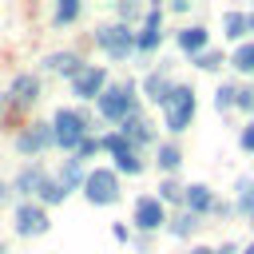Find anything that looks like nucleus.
<instances>
[{
	"label": "nucleus",
	"instance_id": "nucleus-1",
	"mask_svg": "<svg viewBox=\"0 0 254 254\" xmlns=\"http://www.w3.org/2000/svg\"><path fill=\"white\" fill-rule=\"evenodd\" d=\"M163 107H167V127L171 131H187V123L194 119V91L190 87H171Z\"/></svg>",
	"mask_w": 254,
	"mask_h": 254
},
{
	"label": "nucleus",
	"instance_id": "nucleus-2",
	"mask_svg": "<svg viewBox=\"0 0 254 254\" xmlns=\"http://www.w3.org/2000/svg\"><path fill=\"white\" fill-rule=\"evenodd\" d=\"M83 187H87V198H91L95 206H107V202L119 198V179H115L111 171H91Z\"/></svg>",
	"mask_w": 254,
	"mask_h": 254
},
{
	"label": "nucleus",
	"instance_id": "nucleus-3",
	"mask_svg": "<svg viewBox=\"0 0 254 254\" xmlns=\"http://www.w3.org/2000/svg\"><path fill=\"white\" fill-rule=\"evenodd\" d=\"M99 111H103L107 119H127V115L135 111V103H131V83L103 91V95H99Z\"/></svg>",
	"mask_w": 254,
	"mask_h": 254
},
{
	"label": "nucleus",
	"instance_id": "nucleus-4",
	"mask_svg": "<svg viewBox=\"0 0 254 254\" xmlns=\"http://www.w3.org/2000/svg\"><path fill=\"white\" fill-rule=\"evenodd\" d=\"M56 143L60 147H79L83 143V115L75 111H56Z\"/></svg>",
	"mask_w": 254,
	"mask_h": 254
},
{
	"label": "nucleus",
	"instance_id": "nucleus-5",
	"mask_svg": "<svg viewBox=\"0 0 254 254\" xmlns=\"http://www.w3.org/2000/svg\"><path fill=\"white\" fill-rule=\"evenodd\" d=\"M95 40H99V44H103V48H107L111 56H127V52H131V44H135V40H131V32H127L123 24L99 28V36H95Z\"/></svg>",
	"mask_w": 254,
	"mask_h": 254
},
{
	"label": "nucleus",
	"instance_id": "nucleus-6",
	"mask_svg": "<svg viewBox=\"0 0 254 254\" xmlns=\"http://www.w3.org/2000/svg\"><path fill=\"white\" fill-rule=\"evenodd\" d=\"M103 79H107L103 67H79V75H75L71 83H75V95L95 99V95H103Z\"/></svg>",
	"mask_w": 254,
	"mask_h": 254
},
{
	"label": "nucleus",
	"instance_id": "nucleus-7",
	"mask_svg": "<svg viewBox=\"0 0 254 254\" xmlns=\"http://www.w3.org/2000/svg\"><path fill=\"white\" fill-rule=\"evenodd\" d=\"M16 230H20V234H44V230H48V214H44L40 206L24 202V206L16 210Z\"/></svg>",
	"mask_w": 254,
	"mask_h": 254
},
{
	"label": "nucleus",
	"instance_id": "nucleus-8",
	"mask_svg": "<svg viewBox=\"0 0 254 254\" xmlns=\"http://www.w3.org/2000/svg\"><path fill=\"white\" fill-rule=\"evenodd\" d=\"M135 222H139L143 230L163 226V202H159V198H139V202H135Z\"/></svg>",
	"mask_w": 254,
	"mask_h": 254
},
{
	"label": "nucleus",
	"instance_id": "nucleus-9",
	"mask_svg": "<svg viewBox=\"0 0 254 254\" xmlns=\"http://www.w3.org/2000/svg\"><path fill=\"white\" fill-rule=\"evenodd\" d=\"M179 48L183 52H202L206 48V28H183L179 32Z\"/></svg>",
	"mask_w": 254,
	"mask_h": 254
},
{
	"label": "nucleus",
	"instance_id": "nucleus-10",
	"mask_svg": "<svg viewBox=\"0 0 254 254\" xmlns=\"http://www.w3.org/2000/svg\"><path fill=\"white\" fill-rule=\"evenodd\" d=\"M36 91H40L36 75H20V79L12 83V95H16V103H32V99H36Z\"/></svg>",
	"mask_w": 254,
	"mask_h": 254
},
{
	"label": "nucleus",
	"instance_id": "nucleus-11",
	"mask_svg": "<svg viewBox=\"0 0 254 254\" xmlns=\"http://www.w3.org/2000/svg\"><path fill=\"white\" fill-rule=\"evenodd\" d=\"M56 135L48 131V127H36V131H28V135H20V151H40V147H48Z\"/></svg>",
	"mask_w": 254,
	"mask_h": 254
},
{
	"label": "nucleus",
	"instance_id": "nucleus-12",
	"mask_svg": "<svg viewBox=\"0 0 254 254\" xmlns=\"http://www.w3.org/2000/svg\"><path fill=\"white\" fill-rule=\"evenodd\" d=\"M44 183H48V179H44V171H40V167H32V171H24V175L16 179V190L32 194V190H44Z\"/></svg>",
	"mask_w": 254,
	"mask_h": 254
},
{
	"label": "nucleus",
	"instance_id": "nucleus-13",
	"mask_svg": "<svg viewBox=\"0 0 254 254\" xmlns=\"http://www.w3.org/2000/svg\"><path fill=\"white\" fill-rule=\"evenodd\" d=\"M183 198H187L190 210H210V190H206V187H187Z\"/></svg>",
	"mask_w": 254,
	"mask_h": 254
},
{
	"label": "nucleus",
	"instance_id": "nucleus-14",
	"mask_svg": "<svg viewBox=\"0 0 254 254\" xmlns=\"http://www.w3.org/2000/svg\"><path fill=\"white\" fill-rule=\"evenodd\" d=\"M222 28H226V36H230V40H238V36L250 28V20H246L242 12H226V16H222Z\"/></svg>",
	"mask_w": 254,
	"mask_h": 254
},
{
	"label": "nucleus",
	"instance_id": "nucleus-15",
	"mask_svg": "<svg viewBox=\"0 0 254 254\" xmlns=\"http://www.w3.org/2000/svg\"><path fill=\"white\" fill-rule=\"evenodd\" d=\"M48 64H52V67H56V71H67V75H71V79H75V75H79V60H75V56H71V52H64V56H52V60H48Z\"/></svg>",
	"mask_w": 254,
	"mask_h": 254
},
{
	"label": "nucleus",
	"instance_id": "nucleus-16",
	"mask_svg": "<svg viewBox=\"0 0 254 254\" xmlns=\"http://www.w3.org/2000/svg\"><path fill=\"white\" fill-rule=\"evenodd\" d=\"M143 87H147V95H151L155 103H163V99H167V91H171V83H167L163 75H151V79H147Z\"/></svg>",
	"mask_w": 254,
	"mask_h": 254
},
{
	"label": "nucleus",
	"instance_id": "nucleus-17",
	"mask_svg": "<svg viewBox=\"0 0 254 254\" xmlns=\"http://www.w3.org/2000/svg\"><path fill=\"white\" fill-rule=\"evenodd\" d=\"M179 159H183V155H179V147H171V143H163V147H159V167H163V171H175V167H179Z\"/></svg>",
	"mask_w": 254,
	"mask_h": 254
},
{
	"label": "nucleus",
	"instance_id": "nucleus-18",
	"mask_svg": "<svg viewBox=\"0 0 254 254\" xmlns=\"http://www.w3.org/2000/svg\"><path fill=\"white\" fill-rule=\"evenodd\" d=\"M234 67H238V71H254V44H242V48L234 52Z\"/></svg>",
	"mask_w": 254,
	"mask_h": 254
},
{
	"label": "nucleus",
	"instance_id": "nucleus-19",
	"mask_svg": "<svg viewBox=\"0 0 254 254\" xmlns=\"http://www.w3.org/2000/svg\"><path fill=\"white\" fill-rule=\"evenodd\" d=\"M238 206L242 210H254V183H246V179L238 183Z\"/></svg>",
	"mask_w": 254,
	"mask_h": 254
},
{
	"label": "nucleus",
	"instance_id": "nucleus-20",
	"mask_svg": "<svg viewBox=\"0 0 254 254\" xmlns=\"http://www.w3.org/2000/svg\"><path fill=\"white\" fill-rule=\"evenodd\" d=\"M75 16H79V4H75V0H64V4L56 8V20H60V24H67V20H75Z\"/></svg>",
	"mask_w": 254,
	"mask_h": 254
},
{
	"label": "nucleus",
	"instance_id": "nucleus-21",
	"mask_svg": "<svg viewBox=\"0 0 254 254\" xmlns=\"http://www.w3.org/2000/svg\"><path fill=\"white\" fill-rule=\"evenodd\" d=\"M194 64H198V67H202V71H210V67H218V64H222V56H218V52H210V48H206V52H198V56H194Z\"/></svg>",
	"mask_w": 254,
	"mask_h": 254
},
{
	"label": "nucleus",
	"instance_id": "nucleus-22",
	"mask_svg": "<svg viewBox=\"0 0 254 254\" xmlns=\"http://www.w3.org/2000/svg\"><path fill=\"white\" fill-rule=\"evenodd\" d=\"M234 99H238V91H234L230 83H222V87H218V95H214V107H230Z\"/></svg>",
	"mask_w": 254,
	"mask_h": 254
},
{
	"label": "nucleus",
	"instance_id": "nucleus-23",
	"mask_svg": "<svg viewBox=\"0 0 254 254\" xmlns=\"http://www.w3.org/2000/svg\"><path fill=\"white\" fill-rule=\"evenodd\" d=\"M135 44H139L143 52H151V48H159V28H147V32H143V36H139Z\"/></svg>",
	"mask_w": 254,
	"mask_h": 254
},
{
	"label": "nucleus",
	"instance_id": "nucleus-24",
	"mask_svg": "<svg viewBox=\"0 0 254 254\" xmlns=\"http://www.w3.org/2000/svg\"><path fill=\"white\" fill-rule=\"evenodd\" d=\"M75 183H79V163L71 159V163H67V171H64V179H60V187L67 190V187H75Z\"/></svg>",
	"mask_w": 254,
	"mask_h": 254
},
{
	"label": "nucleus",
	"instance_id": "nucleus-25",
	"mask_svg": "<svg viewBox=\"0 0 254 254\" xmlns=\"http://www.w3.org/2000/svg\"><path fill=\"white\" fill-rule=\"evenodd\" d=\"M40 194H44V202H60V198H64L67 190H64L60 183H44V190H40Z\"/></svg>",
	"mask_w": 254,
	"mask_h": 254
},
{
	"label": "nucleus",
	"instance_id": "nucleus-26",
	"mask_svg": "<svg viewBox=\"0 0 254 254\" xmlns=\"http://www.w3.org/2000/svg\"><path fill=\"white\" fill-rule=\"evenodd\" d=\"M194 226H198V222H194V214H183V218H175V222H171V230H175V234H190Z\"/></svg>",
	"mask_w": 254,
	"mask_h": 254
},
{
	"label": "nucleus",
	"instance_id": "nucleus-27",
	"mask_svg": "<svg viewBox=\"0 0 254 254\" xmlns=\"http://www.w3.org/2000/svg\"><path fill=\"white\" fill-rule=\"evenodd\" d=\"M103 147H111V151H115V159H119V155H127V151H131V147H127V139H123V135H107V143H103Z\"/></svg>",
	"mask_w": 254,
	"mask_h": 254
},
{
	"label": "nucleus",
	"instance_id": "nucleus-28",
	"mask_svg": "<svg viewBox=\"0 0 254 254\" xmlns=\"http://www.w3.org/2000/svg\"><path fill=\"white\" fill-rule=\"evenodd\" d=\"M115 163H119V171H127V175H135V171H139V159H135L131 151H127V155H119Z\"/></svg>",
	"mask_w": 254,
	"mask_h": 254
},
{
	"label": "nucleus",
	"instance_id": "nucleus-29",
	"mask_svg": "<svg viewBox=\"0 0 254 254\" xmlns=\"http://www.w3.org/2000/svg\"><path fill=\"white\" fill-rule=\"evenodd\" d=\"M159 190H163V198H175V202L183 198V187H179V183H163Z\"/></svg>",
	"mask_w": 254,
	"mask_h": 254
},
{
	"label": "nucleus",
	"instance_id": "nucleus-30",
	"mask_svg": "<svg viewBox=\"0 0 254 254\" xmlns=\"http://www.w3.org/2000/svg\"><path fill=\"white\" fill-rule=\"evenodd\" d=\"M234 103H238V107H254V91H250V87H246V91H238V99H234Z\"/></svg>",
	"mask_w": 254,
	"mask_h": 254
},
{
	"label": "nucleus",
	"instance_id": "nucleus-31",
	"mask_svg": "<svg viewBox=\"0 0 254 254\" xmlns=\"http://www.w3.org/2000/svg\"><path fill=\"white\" fill-rule=\"evenodd\" d=\"M238 143H242V147H246V151H254V123H250V127H246V131H242V139H238Z\"/></svg>",
	"mask_w": 254,
	"mask_h": 254
},
{
	"label": "nucleus",
	"instance_id": "nucleus-32",
	"mask_svg": "<svg viewBox=\"0 0 254 254\" xmlns=\"http://www.w3.org/2000/svg\"><path fill=\"white\" fill-rule=\"evenodd\" d=\"M95 147H99V143H95V139H83V143H79V155H91V151H95Z\"/></svg>",
	"mask_w": 254,
	"mask_h": 254
},
{
	"label": "nucleus",
	"instance_id": "nucleus-33",
	"mask_svg": "<svg viewBox=\"0 0 254 254\" xmlns=\"http://www.w3.org/2000/svg\"><path fill=\"white\" fill-rule=\"evenodd\" d=\"M246 254H254V242H250V246H246Z\"/></svg>",
	"mask_w": 254,
	"mask_h": 254
},
{
	"label": "nucleus",
	"instance_id": "nucleus-34",
	"mask_svg": "<svg viewBox=\"0 0 254 254\" xmlns=\"http://www.w3.org/2000/svg\"><path fill=\"white\" fill-rule=\"evenodd\" d=\"M190 254H210V250H190Z\"/></svg>",
	"mask_w": 254,
	"mask_h": 254
},
{
	"label": "nucleus",
	"instance_id": "nucleus-35",
	"mask_svg": "<svg viewBox=\"0 0 254 254\" xmlns=\"http://www.w3.org/2000/svg\"><path fill=\"white\" fill-rule=\"evenodd\" d=\"M246 20H250V28H254V16H246Z\"/></svg>",
	"mask_w": 254,
	"mask_h": 254
},
{
	"label": "nucleus",
	"instance_id": "nucleus-36",
	"mask_svg": "<svg viewBox=\"0 0 254 254\" xmlns=\"http://www.w3.org/2000/svg\"><path fill=\"white\" fill-rule=\"evenodd\" d=\"M0 254H4V250H0Z\"/></svg>",
	"mask_w": 254,
	"mask_h": 254
},
{
	"label": "nucleus",
	"instance_id": "nucleus-37",
	"mask_svg": "<svg viewBox=\"0 0 254 254\" xmlns=\"http://www.w3.org/2000/svg\"><path fill=\"white\" fill-rule=\"evenodd\" d=\"M250 214H254V210H250Z\"/></svg>",
	"mask_w": 254,
	"mask_h": 254
}]
</instances>
